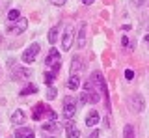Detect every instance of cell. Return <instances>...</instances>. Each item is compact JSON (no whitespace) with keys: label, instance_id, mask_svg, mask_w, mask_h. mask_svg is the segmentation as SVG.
I'll list each match as a JSON object with an SVG mask.
<instances>
[{"label":"cell","instance_id":"obj_1","mask_svg":"<svg viewBox=\"0 0 149 138\" xmlns=\"http://www.w3.org/2000/svg\"><path fill=\"white\" fill-rule=\"evenodd\" d=\"M45 66L50 67V71L54 75H58L60 69H62V56H60V50L56 49H50L49 54H47V60H45Z\"/></svg>","mask_w":149,"mask_h":138},{"label":"cell","instance_id":"obj_2","mask_svg":"<svg viewBox=\"0 0 149 138\" xmlns=\"http://www.w3.org/2000/svg\"><path fill=\"white\" fill-rule=\"evenodd\" d=\"M77 99H73L71 95H67V97L63 99V116L67 119H71L74 114H77Z\"/></svg>","mask_w":149,"mask_h":138},{"label":"cell","instance_id":"obj_3","mask_svg":"<svg viewBox=\"0 0 149 138\" xmlns=\"http://www.w3.org/2000/svg\"><path fill=\"white\" fill-rule=\"evenodd\" d=\"M90 80L93 82V86H95V88L99 90L102 95H106V97H108V88H106V82H104V77H102V73L95 71V73L91 75V79H90Z\"/></svg>","mask_w":149,"mask_h":138},{"label":"cell","instance_id":"obj_4","mask_svg":"<svg viewBox=\"0 0 149 138\" xmlns=\"http://www.w3.org/2000/svg\"><path fill=\"white\" fill-rule=\"evenodd\" d=\"M143 107H146V103H143V97L140 93H134L129 97V108L132 110V112H142Z\"/></svg>","mask_w":149,"mask_h":138},{"label":"cell","instance_id":"obj_5","mask_svg":"<svg viewBox=\"0 0 149 138\" xmlns=\"http://www.w3.org/2000/svg\"><path fill=\"white\" fill-rule=\"evenodd\" d=\"M37 54H39V45H37V43H32L30 47H28L24 52H22V62L32 63V62L37 58Z\"/></svg>","mask_w":149,"mask_h":138},{"label":"cell","instance_id":"obj_6","mask_svg":"<svg viewBox=\"0 0 149 138\" xmlns=\"http://www.w3.org/2000/svg\"><path fill=\"white\" fill-rule=\"evenodd\" d=\"M73 39H74V28L73 26H67V28H65V34H63V39H62V49L69 50L71 45H73Z\"/></svg>","mask_w":149,"mask_h":138},{"label":"cell","instance_id":"obj_7","mask_svg":"<svg viewBox=\"0 0 149 138\" xmlns=\"http://www.w3.org/2000/svg\"><path fill=\"white\" fill-rule=\"evenodd\" d=\"M32 73H30V69H22V67H17V69H13L11 71V79H15V80H21V79H28Z\"/></svg>","mask_w":149,"mask_h":138},{"label":"cell","instance_id":"obj_8","mask_svg":"<svg viewBox=\"0 0 149 138\" xmlns=\"http://www.w3.org/2000/svg\"><path fill=\"white\" fill-rule=\"evenodd\" d=\"M86 45V22L80 24V30H78V36H77V47L82 49Z\"/></svg>","mask_w":149,"mask_h":138},{"label":"cell","instance_id":"obj_9","mask_svg":"<svg viewBox=\"0 0 149 138\" xmlns=\"http://www.w3.org/2000/svg\"><path fill=\"white\" fill-rule=\"evenodd\" d=\"M15 136L17 138H36L34 136V131L30 127H19L15 131Z\"/></svg>","mask_w":149,"mask_h":138},{"label":"cell","instance_id":"obj_10","mask_svg":"<svg viewBox=\"0 0 149 138\" xmlns=\"http://www.w3.org/2000/svg\"><path fill=\"white\" fill-rule=\"evenodd\" d=\"M26 28H28V19H24V17H21V19L13 24V32H15V34H22Z\"/></svg>","mask_w":149,"mask_h":138},{"label":"cell","instance_id":"obj_11","mask_svg":"<svg viewBox=\"0 0 149 138\" xmlns=\"http://www.w3.org/2000/svg\"><path fill=\"white\" fill-rule=\"evenodd\" d=\"M47 110H49V107H45V105H36V108H34V114H32V118L34 119H41L47 114Z\"/></svg>","mask_w":149,"mask_h":138},{"label":"cell","instance_id":"obj_12","mask_svg":"<svg viewBox=\"0 0 149 138\" xmlns=\"http://www.w3.org/2000/svg\"><path fill=\"white\" fill-rule=\"evenodd\" d=\"M11 123L13 125H22V123H24V112H22V110H15V112L11 114Z\"/></svg>","mask_w":149,"mask_h":138},{"label":"cell","instance_id":"obj_13","mask_svg":"<svg viewBox=\"0 0 149 138\" xmlns=\"http://www.w3.org/2000/svg\"><path fill=\"white\" fill-rule=\"evenodd\" d=\"M65 135L69 138H78L80 136V131H78V127L74 125V123H67V129H65Z\"/></svg>","mask_w":149,"mask_h":138},{"label":"cell","instance_id":"obj_14","mask_svg":"<svg viewBox=\"0 0 149 138\" xmlns=\"http://www.w3.org/2000/svg\"><path fill=\"white\" fill-rule=\"evenodd\" d=\"M97 123H99V114H97V110H91V112L88 114V118H86V125L93 127V125H97Z\"/></svg>","mask_w":149,"mask_h":138},{"label":"cell","instance_id":"obj_15","mask_svg":"<svg viewBox=\"0 0 149 138\" xmlns=\"http://www.w3.org/2000/svg\"><path fill=\"white\" fill-rule=\"evenodd\" d=\"M78 86H80V77L78 75H71L67 80V88L69 90H78Z\"/></svg>","mask_w":149,"mask_h":138},{"label":"cell","instance_id":"obj_16","mask_svg":"<svg viewBox=\"0 0 149 138\" xmlns=\"http://www.w3.org/2000/svg\"><path fill=\"white\" fill-rule=\"evenodd\" d=\"M80 69H82V60L78 56H74L73 58V66H71V75H74V73L80 71Z\"/></svg>","mask_w":149,"mask_h":138},{"label":"cell","instance_id":"obj_17","mask_svg":"<svg viewBox=\"0 0 149 138\" xmlns=\"http://www.w3.org/2000/svg\"><path fill=\"white\" fill-rule=\"evenodd\" d=\"M36 91H37V88H36L34 84H28L24 90H21V93H19V95H21V97H26V95H30V93H36Z\"/></svg>","mask_w":149,"mask_h":138},{"label":"cell","instance_id":"obj_18","mask_svg":"<svg viewBox=\"0 0 149 138\" xmlns=\"http://www.w3.org/2000/svg\"><path fill=\"white\" fill-rule=\"evenodd\" d=\"M49 41L50 43H56V41H58V26H52V28L49 30Z\"/></svg>","mask_w":149,"mask_h":138},{"label":"cell","instance_id":"obj_19","mask_svg":"<svg viewBox=\"0 0 149 138\" xmlns=\"http://www.w3.org/2000/svg\"><path fill=\"white\" fill-rule=\"evenodd\" d=\"M43 131L47 132V131H58V123L56 121H45V125H43Z\"/></svg>","mask_w":149,"mask_h":138},{"label":"cell","instance_id":"obj_20","mask_svg":"<svg viewBox=\"0 0 149 138\" xmlns=\"http://www.w3.org/2000/svg\"><path fill=\"white\" fill-rule=\"evenodd\" d=\"M123 138H134V127H132V125H125Z\"/></svg>","mask_w":149,"mask_h":138},{"label":"cell","instance_id":"obj_21","mask_svg":"<svg viewBox=\"0 0 149 138\" xmlns=\"http://www.w3.org/2000/svg\"><path fill=\"white\" fill-rule=\"evenodd\" d=\"M8 19L13 21V22H17L19 19H21V13H19V10H11V11L8 13Z\"/></svg>","mask_w":149,"mask_h":138},{"label":"cell","instance_id":"obj_22","mask_svg":"<svg viewBox=\"0 0 149 138\" xmlns=\"http://www.w3.org/2000/svg\"><path fill=\"white\" fill-rule=\"evenodd\" d=\"M54 73L52 71H49V73H45V84L47 86H49V88H50V84H52V82H54Z\"/></svg>","mask_w":149,"mask_h":138},{"label":"cell","instance_id":"obj_23","mask_svg":"<svg viewBox=\"0 0 149 138\" xmlns=\"http://www.w3.org/2000/svg\"><path fill=\"white\" fill-rule=\"evenodd\" d=\"M56 95H58V91H56V88H52V86H50L49 90H47V99H56Z\"/></svg>","mask_w":149,"mask_h":138},{"label":"cell","instance_id":"obj_24","mask_svg":"<svg viewBox=\"0 0 149 138\" xmlns=\"http://www.w3.org/2000/svg\"><path fill=\"white\" fill-rule=\"evenodd\" d=\"M65 2H67V0H50V4H54V6H63Z\"/></svg>","mask_w":149,"mask_h":138},{"label":"cell","instance_id":"obj_25","mask_svg":"<svg viewBox=\"0 0 149 138\" xmlns=\"http://www.w3.org/2000/svg\"><path fill=\"white\" fill-rule=\"evenodd\" d=\"M125 79H129V80H130V79H134V73L130 71V69H127V71H125Z\"/></svg>","mask_w":149,"mask_h":138},{"label":"cell","instance_id":"obj_26","mask_svg":"<svg viewBox=\"0 0 149 138\" xmlns=\"http://www.w3.org/2000/svg\"><path fill=\"white\" fill-rule=\"evenodd\" d=\"M90 138H99V131H97V129H93V131L90 132Z\"/></svg>","mask_w":149,"mask_h":138},{"label":"cell","instance_id":"obj_27","mask_svg":"<svg viewBox=\"0 0 149 138\" xmlns=\"http://www.w3.org/2000/svg\"><path fill=\"white\" fill-rule=\"evenodd\" d=\"M143 2H146V0H130V4H134V6H142Z\"/></svg>","mask_w":149,"mask_h":138},{"label":"cell","instance_id":"obj_28","mask_svg":"<svg viewBox=\"0 0 149 138\" xmlns=\"http://www.w3.org/2000/svg\"><path fill=\"white\" fill-rule=\"evenodd\" d=\"M82 2H84V4H86V6H91V4H93V2H95V0H82Z\"/></svg>","mask_w":149,"mask_h":138},{"label":"cell","instance_id":"obj_29","mask_svg":"<svg viewBox=\"0 0 149 138\" xmlns=\"http://www.w3.org/2000/svg\"><path fill=\"white\" fill-rule=\"evenodd\" d=\"M146 41H147V45H149V36H147V38H146Z\"/></svg>","mask_w":149,"mask_h":138},{"label":"cell","instance_id":"obj_30","mask_svg":"<svg viewBox=\"0 0 149 138\" xmlns=\"http://www.w3.org/2000/svg\"><path fill=\"white\" fill-rule=\"evenodd\" d=\"M47 138H52V136H47Z\"/></svg>","mask_w":149,"mask_h":138}]
</instances>
